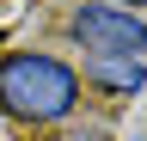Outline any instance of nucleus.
<instances>
[{
	"label": "nucleus",
	"mask_w": 147,
	"mask_h": 141,
	"mask_svg": "<svg viewBox=\"0 0 147 141\" xmlns=\"http://www.w3.org/2000/svg\"><path fill=\"white\" fill-rule=\"evenodd\" d=\"M74 104H80V74L61 55H43V49H25V55L0 61V111L18 123H61Z\"/></svg>",
	"instance_id": "obj_1"
},
{
	"label": "nucleus",
	"mask_w": 147,
	"mask_h": 141,
	"mask_svg": "<svg viewBox=\"0 0 147 141\" xmlns=\"http://www.w3.org/2000/svg\"><path fill=\"white\" fill-rule=\"evenodd\" d=\"M67 31L92 55H147V19H135V6H117V0H86L67 19Z\"/></svg>",
	"instance_id": "obj_2"
},
{
	"label": "nucleus",
	"mask_w": 147,
	"mask_h": 141,
	"mask_svg": "<svg viewBox=\"0 0 147 141\" xmlns=\"http://www.w3.org/2000/svg\"><path fill=\"white\" fill-rule=\"evenodd\" d=\"M86 80L110 86V92H141V86H147V67L135 55H98V61H86Z\"/></svg>",
	"instance_id": "obj_3"
},
{
	"label": "nucleus",
	"mask_w": 147,
	"mask_h": 141,
	"mask_svg": "<svg viewBox=\"0 0 147 141\" xmlns=\"http://www.w3.org/2000/svg\"><path fill=\"white\" fill-rule=\"evenodd\" d=\"M67 141H110V135H104V129H74Z\"/></svg>",
	"instance_id": "obj_4"
},
{
	"label": "nucleus",
	"mask_w": 147,
	"mask_h": 141,
	"mask_svg": "<svg viewBox=\"0 0 147 141\" xmlns=\"http://www.w3.org/2000/svg\"><path fill=\"white\" fill-rule=\"evenodd\" d=\"M117 6H135V0H117Z\"/></svg>",
	"instance_id": "obj_5"
}]
</instances>
